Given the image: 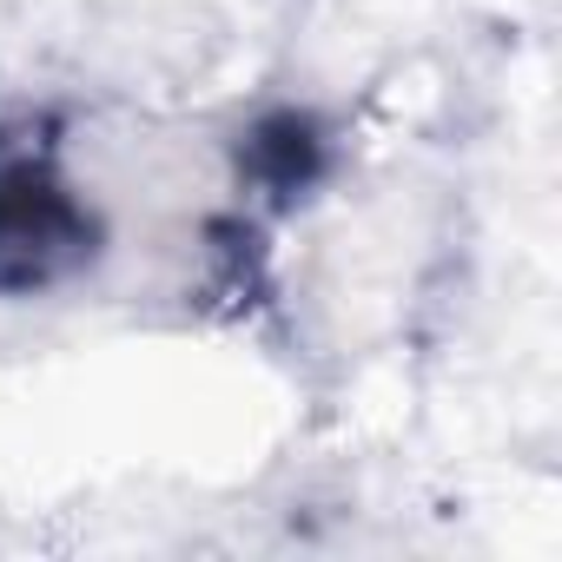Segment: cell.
Here are the masks:
<instances>
[{"label":"cell","instance_id":"6da1fadb","mask_svg":"<svg viewBox=\"0 0 562 562\" xmlns=\"http://www.w3.org/2000/svg\"><path fill=\"white\" fill-rule=\"evenodd\" d=\"M87 212L34 139L0 133V292L47 285L87 245Z\"/></svg>","mask_w":562,"mask_h":562}]
</instances>
